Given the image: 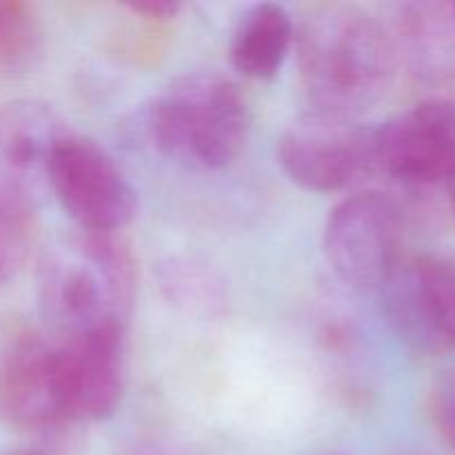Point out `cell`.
Instances as JSON below:
<instances>
[{"mask_svg":"<svg viewBox=\"0 0 455 455\" xmlns=\"http://www.w3.org/2000/svg\"><path fill=\"white\" fill-rule=\"evenodd\" d=\"M300 83L314 111L358 118L389 92L395 53L387 25L355 4H323L296 27Z\"/></svg>","mask_w":455,"mask_h":455,"instance_id":"1","label":"cell"},{"mask_svg":"<svg viewBox=\"0 0 455 455\" xmlns=\"http://www.w3.org/2000/svg\"><path fill=\"white\" fill-rule=\"evenodd\" d=\"M136 289V253L123 234L76 229L40 260L38 305L52 338L100 329L127 331Z\"/></svg>","mask_w":455,"mask_h":455,"instance_id":"2","label":"cell"},{"mask_svg":"<svg viewBox=\"0 0 455 455\" xmlns=\"http://www.w3.org/2000/svg\"><path fill=\"white\" fill-rule=\"evenodd\" d=\"M251 114L243 92L231 78L196 71L173 80L145 109L149 145L196 173L229 167L249 138Z\"/></svg>","mask_w":455,"mask_h":455,"instance_id":"3","label":"cell"},{"mask_svg":"<svg viewBox=\"0 0 455 455\" xmlns=\"http://www.w3.org/2000/svg\"><path fill=\"white\" fill-rule=\"evenodd\" d=\"M275 154L293 185L314 194H336L378 172L376 127L311 111L284 129Z\"/></svg>","mask_w":455,"mask_h":455,"instance_id":"4","label":"cell"},{"mask_svg":"<svg viewBox=\"0 0 455 455\" xmlns=\"http://www.w3.org/2000/svg\"><path fill=\"white\" fill-rule=\"evenodd\" d=\"M47 189L76 229L123 234L138 213V194L127 173L98 142L71 132L49 160Z\"/></svg>","mask_w":455,"mask_h":455,"instance_id":"5","label":"cell"},{"mask_svg":"<svg viewBox=\"0 0 455 455\" xmlns=\"http://www.w3.org/2000/svg\"><path fill=\"white\" fill-rule=\"evenodd\" d=\"M387 323L418 355L455 349V262L416 253L400 256L380 284Z\"/></svg>","mask_w":455,"mask_h":455,"instance_id":"6","label":"cell"},{"mask_svg":"<svg viewBox=\"0 0 455 455\" xmlns=\"http://www.w3.org/2000/svg\"><path fill=\"white\" fill-rule=\"evenodd\" d=\"M403 212L382 191H355L331 207L323 251L338 278L355 289H380L400 260Z\"/></svg>","mask_w":455,"mask_h":455,"instance_id":"7","label":"cell"},{"mask_svg":"<svg viewBox=\"0 0 455 455\" xmlns=\"http://www.w3.org/2000/svg\"><path fill=\"white\" fill-rule=\"evenodd\" d=\"M0 422L36 438L74 429L60 394L56 349L38 331H16L0 349Z\"/></svg>","mask_w":455,"mask_h":455,"instance_id":"8","label":"cell"},{"mask_svg":"<svg viewBox=\"0 0 455 455\" xmlns=\"http://www.w3.org/2000/svg\"><path fill=\"white\" fill-rule=\"evenodd\" d=\"M378 172L404 187H434L455 173V102L429 98L376 127Z\"/></svg>","mask_w":455,"mask_h":455,"instance_id":"9","label":"cell"},{"mask_svg":"<svg viewBox=\"0 0 455 455\" xmlns=\"http://www.w3.org/2000/svg\"><path fill=\"white\" fill-rule=\"evenodd\" d=\"M65 409L74 425H92L114 416L124 391L127 331L100 329L69 338H52Z\"/></svg>","mask_w":455,"mask_h":455,"instance_id":"10","label":"cell"},{"mask_svg":"<svg viewBox=\"0 0 455 455\" xmlns=\"http://www.w3.org/2000/svg\"><path fill=\"white\" fill-rule=\"evenodd\" d=\"M56 111L38 100L0 107V198L31 204L47 189L53 149L67 136Z\"/></svg>","mask_w":455,"mask_h":455,"instance_id":"11","label":"cell"},{"mask_svg":"<svg viewBox=\"0 0 455 455\" xmlns=\"http://www.w3.org/2000/svg\"><path fill=\"white\" fill-rule=\"evenodd\" d=\"M395 62L429 89H455V0L398 4L387 27Z\"/></svg>","mask_w":455,"mask_h":455,"instance_id":"12","label":"cell"},{"mask_svg":"<svg viewBox=\"0 0 455 455\" xmlns=\"http://www.w3.org/2000/svg\"><path fill=\"white\" fill-rule=\"evenodd\" d=\"M296 44V22L278 3L249 4L235 18L229 36V60L249 80H271L280 74Z\"/></svg>","mask_w":455,"mask_h":455,"instance_id":"13","label":"cell"},{"mask_svg":"<svg viewBox=\"0 0 455 455\" xmlns=\"http://www.w3.org/2000/svg\"><path fill=\"white\" fill-rule=\"evenodd\" d=\"M160 287L169 302L189 314H212L222 305V283L194 258H169L160 267Z\"/></svg>","mask_w":455,"mask_h":455,"instance_id":"14","label":"cell"},{"mask_svg":"<svg viewBox=\"0 0 455 455\" xmlns=\"http://www.w3.org/2000/svg\"><path fill=\"white\" fill-rule=\"evenodd\" d=\"M43 47L38 13L20 0H0V71L34 67Z\"/></svg>","mask_w":455,"mask_h":455,"instance_id":"15","label":"cell"},{"mask_svg":"<svg viewBox=\"0 0 455 455\" xmlns=\"http://www.w3.org/2000/svg\"><path fill=\"white\" fill-rule=\"evenodd\" d=\"M34 238V207L0 198V289L18 274Z\"/></svg>","mask_w":455,"mask_h":455,"instance_id":"16","label":"cell"},{"mask_svg":"<svg viewBox=\"0 0 455 455\" xmlns=\"http://www.w3.org/2000/svg\"><path fill=\"white\" fill-rule=\"evenodd\" d=\"M429 411L440 438L455 453V369L444 371L431 385Z\"/></svg>","mask_w":455,"mask_h":455,"instance_id":"17","label":"cell"},{"mask_svg":"<svg viewBox=\"0 0 455 455\" xmlns=\"http://www.w3.org/2000/svg\"><path fill=\"white\" fill-rule=\"evenodd\" d=\"M127 9L136 16L147 18V20L167 22L180 13L182 4L176 0H136V3H129Z\"/></svg>","mask_w":455,"mask_h":455,"instance_id":"18","label":"cell"},{"mask_svg":"<svg viewBox=\"0 0 455 455\" xmlns=\"http://www.w3.org/2000/svg\"><path fill=\"white\" fill-rule=\"evenodd\" d=\"M3 455H47V453L38 447H18V449H12V451H7Z\"/></svg>","mask_w":455,"mask_h":455,"instance_id":"19","label":"cell"},{"mask_svg":"<svg viewBox=\"0 0 455 455\" xmlns=\"http://www.w3.org/2000/svg\"><path fill=\"white\" fill-rule=\"evenodd\" d=\"M447 185H449V200H451V209H453V213H455V173H453L451 180L447 182Z\"/></svg>","mask_w":455,"mask_h":455,"instance_id":"20","label":"cell"}]
</instances>
